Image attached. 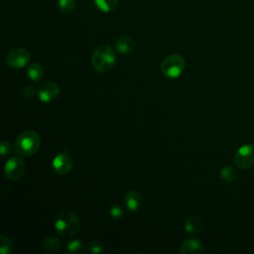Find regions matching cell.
<instances>
[{"label": "cell", "instance_id": "obj_1", "mask_svg": "<svg viewBox=\"0 0 254 254\" xmlns=\"http://www.w3.org/2000/svg\"><path fill=\"white\" fill-rule=\"evenodd\" d=\"M116 62V54L114 50L106 45L97 47L91 57V65L93 69L99 73L107 72Z\"/></svg>", "mask_w": 254, "mask_h": 254}, {"label": "cell", "instance_id": "obj_2", "mask_svg": "<svg viewBox=\"0 0 254 254\" xmlns=\"http://www.w3.org/2000/svg\"><path fill=\"white\" fill-rule=\"evenodd\" d=\"M79 220L77 216L68 210L61 211L55 220V228L63 238L74 236L79 230Z\"/></svg>", "mask_w": 254, "mask_h": 254}, {"label": "cell", "instance_id": "obj_3", "mask_svg": "<svg viewBox=\"0 0 254 254\" xmlns=\"http://www.w3.org/2000/svg\"><path fill=\"white\" fill-rule=\"evenodd\" d=\"M41 138L39 134L33 130L22 132L15 140V152L20 156L28 157L34 155L40 148Z\"/></svg>", "mask_w": 254, "mask_h": 254}, {"label": "cell", "instance_id": "obj_4", "mask_svg": "<svg viewBox=\"0 0 254 254\" xmlns=\"http://www.w3.org/2000/svg\"><path fill=\"white\" fill-rule=\"evenodd\" d=\"M185 65L184 58L178 54H173L164 59L161 64V71L166 77L176 78L184 71Z\"/></svg>", "mask_w": 254, "mask_h": 254}, {"label": "cell", "instance_id": "obj_5", "mask_svg": "<svg viewBox=\"0 0 254 254\" xmlns=\"http://www.w3.org/2000/svg\"><path fill=\"white\" fill-rule=\"evenodd\" d=\"M234 164L240 169H249L254 166V145L246 144L238 148L233 157Z\"/></svg>", "mask_w": 254, "mask_h": 254}, {"label": "cell", "instance_id": "obj_6", "mask_svg": "<svg viewBox=\"0 0 254 254\" xmlns=\"http://www.w3.org/2000/svg\"><path fill=\"white\" fill-rule=\"evenodd\" d=\"M30 62V53L24 48H15L6 56L7 64L16 69L25 67Z\"/></svg>", "mask_w": 254, "mask_h": 254}, {"label": "cell", "instance_id": "obj_7", "mask_svg": "<svg viewBox=\"0 0 254 254\" xmlns=\"http://www.w3.org/2000/svg\"><path fill=\"white\" fill-rule=\"evenodd\" d=\"M25 162L19 157H12L6 163L4 167V173L6 178L11 181H17L25 173Z\"/></svg>", "mask_w": 254, "mask_h": 254}, {"label": "cell", "instance_id": "obj_8", "mask_svg": "<svg viewBox=\"0 0 254 254\" xmlns=\"http://www.w3.org/2000/svg\"><path fill=\"white\" fill-rule=\"evenodd\" d=\"M73 161L71 156L68 154L67 151H63L60 154H58L52 162L53 170L58 175H66L69 173L72 169Z\"/></svg>", "mask_w": 254, "mask_h": 254}, {"label": "cell", "instance_id": "obj_9", "mask_svg": "<svg viewBox=\"0 0 254 254\" xmlns=\"http://www.w3.org/2000/svg\"><path fill=\"white\" fill-rule=\"evenodd\" d=\"M60 94V87L53 81L43 83L38 89V97L44 103H49L55 100Z\"/></svg>", "mask_w": 254, "mask_h": 254}, {"label": "cell", "instance_id": "obj_10", "mask_svg": "<svg viewBox=\"0 0 254 254\" xmlns=\"http://www.w3.org/2000/svg\"><path fill=\"white\" fill-rule=\"evenodd\" d=\"M179 252L181 254H188V253H202L203 252V245L200 240L196 238H186L181 243Z\"/></svg>", "mask_w": 254, "mask_h": 254}, {"label": "cell", "instance_id": "obj_11", "mask_svg": "<svg viewBox=\"0 0 254 254\" xmlns=\"http://www.w3.org/2000/svg\"><path fill=\"white\" fill-rule=\"evenodd\" d=\"M135 46H136L135 41L129 36H122L118 38L115 42L116 50L123 55L130 54L135 49Z\"/></svg>", "mask_w": 254, "mask_h": 254}, {"label": "cell", "instance_id": "obj_12", "mask_svg": "<svg viewBox=\"0 0 254 254\" xmlns=\"http://www.w3.org/2000/svg\"><path fill=\"white\" fill-rule=\"evenodd\" d=\"M184 228L189 234L199 233L202 229V221L197 215H190L187 217L184 223Z\"/></svg>", "mask_w": 254, "mask_h": 254}, {"label": "cell", "instance_id": "obj_13", "mask_svg": "<svg viewBox=\"0 0 254 254\" xmlns=\"http://www.w3.org/2000/svg\"><path fill=\"white\" fill-rule=\"evenodd\" d=\"M143 199L141 194L136 190H131L125 195L124 203L130 211H137L142 205Z\"/></svg>", "mask_w": 254, "mask_h": 254}, {"label": "cell", "instance_id": "obj_14", "mask_svg": "<svg viewBox=\"0 0 254 254\" xmlns=\"http://www.w3.org/2000/svg\"><path fill=\"white\" fill-rule=\"evenodd\" d=\"M61 247H62L61 240L55 236H49L43 242V248L45 252L49 254H54L58 252L61 249Z\"/></svg>", "mask_w": 254, "mask_h": 254}, {"label": "cell", "instance_id": "obj_15", "mask_svg": "<svg viewBox=\"0 0 254 254\" xmlns=\"http://www.w3.org/2000/svg\"><path fill=\"white\" fill-rule=\"evenodd\" d=\"M28 76L33 81H39L44 75L43 66L38 63H32L28 67Z\"/></svg>", "mask_w": 254, "mask_h": 254}, {"label": "cell", "instance_id": "obj_16", "mask_svg": "<svg viewBox=\"0 0 254 254\" xmlns=\"http://www.w3.org/2000/svg\"><path fill=\"white\" fill-rule=\"evenodd\" d=\"M93 1L96 8L103 13L111 12L116 8L118 4V0H93Z\"/></svg>", "mask_w": 254, "mask_h": 254}, {"label": "cell", "instance_id": "obj_17", "mask_svg": "<svg viewBox=\"0 0 254 254\" xmlns=\"http://www.w3.org/2000/svg\"><path fill=\"white\" fill-rule=\"evenodd\" d=\"M85 251L84 244L77 239H72L69 241L65 247V252L67 254H80Z\"/></svg>", "mask_w": 254, "mask_h": 254}, {"label": "cell", "instance_id": "obj_18", "mask_svg": "<svg viewBox=\"0 0 254 254\" xmlns=\"http://www.w3.org/2000/svg\"><path fill=\"white\" fill-rule=\"evenodd\" d=\"M220 178L225 183H232L237 178L236 170L233 167H231V166H225L220 171Z\"/></svg>", "mask_w": 254, "mask_h": 254}, {"label": "cell", "instance_id": "obj_19", "mask_svg": "<svg viewBox=\"0 0 254 254\" xmlns=\"http://www.w3.org/2000/svg\"><path fill=\"white\" fill-rule=\"evenodd\" d=\"M13 242L9 236L0 235V252L2 254H11L13 251Z\"/></svg>", "mask_w": 254, "mask_h": 254}, {"label": "cell", "instance_id": "obj_20", "mask_svg": "<svg viewBox=\"0 0 254 254\" xmlns=\"http://www.w3.org/2000/svg\"><path fill=\"white\" fill-rule=\"evenodd\" d=\"M58 6L63 13L69 14L74 10L76 6V0H58Z\"/></svg>", "mask_w": 254, "mask_h": 254}, {"label": "cell", "instance_id": "obj_21", "mask_svg": "<svg viewBox=\"0 0 254 254\" xmlns=\"http://www.w3.org/2000/svg\"><path fill=\"white\" fill-rule=\"evenodd\" d=\"M87 248L88 250L91 252V253H94V254H98V253H101L103 251V244L101 243L100 240L98 239H91L88 244H87Z\"/></svg>", "mask_w": 254, "mask_h": 254}, {"label": "cell", "instance_id": "obj_22", "mask_svg": "<svg viewBox=\"0 0 254 254\" xmlns=\"http://www.w3.org/2000/svg\"><path fill=\"white\" fill-rule=\"evenodd\" d=\"M12 152V147L10 145V143L6 140H3L1 141V144H0V154L5 157V156H8L10 155Z\"/></svg>", "mask_w": 254, "mask_h": 254}, {"label": "cell", "instance_id": "obj_23", "mask_svg": "<svg viewBox=\"0 0 254 254\" xmlns=\"http://www.w3.org/2000/svg\"><path fill=\"white\" fill-rule=\"evenodd\" d=\"M109 213H110V215H111L113 218H120V217L123 216L124 211H123L122 207H120L119 205H113V206L110 208Z\"/></svg>", "mask_w": 254, "mask_h": 254}, {"label": "cell", "instance_id": "obj_24", "mask_svg": "<svg viewBox=\"0 0 254 254\" xmlns=\"http://www.w3.org/2000/svg\"><path fill=\"white\" fill-rule=\"evenodd\" d=\"M23 94L25 97L27 98H31L33 97L35 94H36V90L34 88V86H31V85H27L23 88Z\"/></svg>", "mask_w": 254, "mask_h": 254}]
</instances>
